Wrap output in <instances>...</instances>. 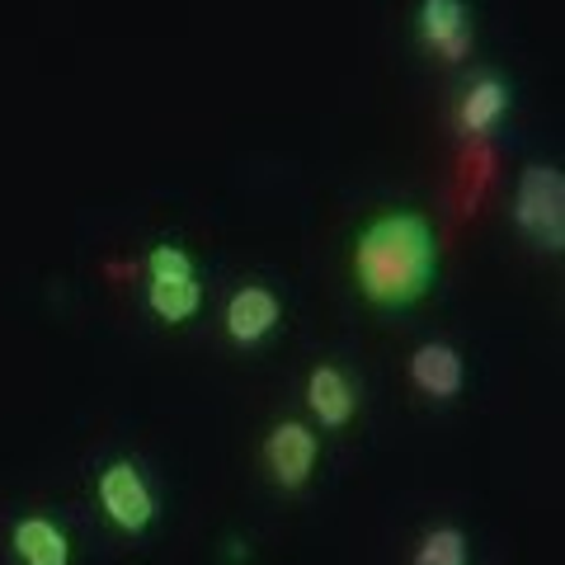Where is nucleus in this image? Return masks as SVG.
<instances>
[{"mask_svg":"<svg viewBox=\"0 0 565 565\" xmlns=\"http://www.w3.org/2000/svg\"><path fill=\"white\" fill-rule=\"evenodd\" d=\"M10 546L20 565H71V542L52 519L29 514L10 527Z\"/></svg>","mask_w":565,"mask_h":565,"instance_id":"nucleus-10","label":"nucleus"},{"mask_svg":"<svg viewBox=\"0 0 565 565\" xmlns=\"http://www.w3.org/2000/svg\"><path fill=\"white\" fill-rule=\"evenodd\" d=\"M203 302V288H199V274H193V259L184 245L161 241L151 245L147 255V307L161 316L166 326H180L189 321Z\"/></svg>","mask_w":565,"mask_h":565,"instance_id":"nucleus-3","label":"nucleus"},{"mask_svg":"<svg viewBox=\"0 0 565 565\" xmlns=\"http://www.w3.org/2000/svg\"><path fill=\"white\" fill-rule=\"evenodd\" d=\"M264 467L282 490H302L316 467V434L297 419H282L264 438Z\"/></svg>","mask_w":565,"mask_h":565,"instance_id":"nucleus-5","label":"nucleus"},{"mask_svg":"<svg viewBox=\"0 0 565 565\" xmlns=\"http://www.w3.org/2000/svg\"><path fill=\"white\" fill-rule=\"evenodd\" d=\"M307 411L321 419V429H344L353 411H359V392L334 363H321L307 377Z\"/></svg>","mask_w":565,"mask_h":565,"instance_id":"nucleus-9","label":"nucleus"},{"mask_svg":"<svg viewBox=\"0 0 565 565\" xmlns=\"http://www.w3.org/2000/svg\"><path fill=\"white\" fill-rule=\"evenodd\" d=\"M438 236L419 212H386L353 245L359 292L377 307H411L434 288Z\"/></svg>","mask_w":565,"mask_h":565,"instance_id":"nucleus-1","label":"nucleus"},{"mask_svg":"<svg viewBox=\"0 0 565 565\" xmlns=\"http://www.w3.org/2000/svg\"><path fill=\"white\" fill-rule=\"evenodd\" d=\"M95 494H99L104 519L122 527V533H147L156 519V494L137 462H109L95 476Z\"/></svg>","mask_w":565,"mask_h":565,"instance_id":"nucleus-4","label":"nucleus"},{"mask_svg":"<svg viewBox=\"0 0 565 565\" xmlns=\"http://www.w3.org/2000/svg\"><path fill=\"white\" fill-rule=\"evenodd\" d=\"M514 226L542 245V250H561L565 245V174L556 166H527L514 189Z\"/></svg>","mask_w":565,"mask_h":565,"instance_id":"nucleus-2","label":"nucleus"},{"mask_svg":"<svg viewBox=\"0 0 565 565\" xmlns=\"http://www.w3.org/2000/svg\"><path fill=\"white\" fill-rule=\"evenodd\" d=\"M222 321H226V334H232L236 344H259V340H269L274 326H278V297L269 288H259V282H245V288L232 292Z\"/></svg>","mask_w":565,"mask_h":565,"instance_id":"nucleus-6","label":"nucleus"},{"mask_svg":"<svg viewBox=\"0 0 565 565\" xmlns=\"http://www.w3.org/2000/svg\"><path fill=\"white\" fill-rule=\"evenodd\" d=\"M411 565H471L467 561V533L462 527H452V523L429 527V533L415 542Z\"/></svg>","mask_w":565,"mask_h":565,"instance_id":"nucleus-12","label":"nucleus"},{"mask_svg":"<svg viewBox=\"0 0 565 565\" xmlns=\"http://www.w3.org/2000/svg\"><path fill=\"white\" fill-rule=\"evenodd\" d=\"M419 39L444 62H462L467 47H471L467 6L462 0H419Z\"/></svg>","mask_w":565,"mask_h":565,"instance_id":"nucleus-7","label":"nucleus"},{"mask_svg":"<svg viewBox=\"0 0 565 565\" xmlns=\"http://www.w3.org/2000/svg\"><path fill=\"white\" fill-rule=\"evenodd\" d=\"M509 114V85L500 76H481V81H471L467 85V95L462 104H457V122H462V132H486L494 128Z\"/></svg>","mask_w":565,"mask_h":565,"instance_id":"nucleus-11","label":"nucleus"},{"mask_svg":"<svg viewBox=\"0 0 565 565\" xmlns=\"http://www.w3.org/2000/svg\"><path fill=\"white\" fill-rule=\"evenodd\" d=\"M462 353L444 340H424L415 353H411V382L419 386L429 401H452L462 392Z\"/></svg>","mask_w":565,"mask_h":565,"instance_id":"nucleus-8","label":"nucleus"}]
</instances>
